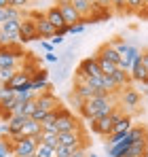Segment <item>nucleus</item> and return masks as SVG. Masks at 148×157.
I'll return each instance as SVG.
<instances>
[{"instance_id":"obj_40","label":"nucleus","mask_w":148,"mask_h":157,"mask_svg":"<svg viewBox=\"0 0 148 157\" xmlns=\"http://www.w3.org/2000/svg\"><path fill=\"white\" fill-rule=\"evenodd\" d=\"M6 19H9V17H6V6H4V9H0V26H2Z\"/></svg>"},{"instance_id":"obj_41","label":"nucleus","mask_w":148,"mask_h":157,"mask_svg":"<svg viewBox=\"0 0 148 157\" xmlns=\"http://www.w3.org/2000/svg\"><path fill=\"white\" fill-rule=\"evenodd\" d=\"M55 34H57V36H61V38H64V36H66V34H68V26L59 28V30H57V32H55Z\"/></svg>"},{"instance_id":"obj_29","label":"nucleus","mask_w":148,"mask_h":157,"mask_svg":"<svg viewBox=\"0 0 148 157\" xmlns=\"http://www.w3.org/2000/svg\"><path fill=\"white\" fill-rule=\"evenodd\" d=\"M74 153L72 147H64V144H59L57 149H55V157H70Z\"/></svg>"},{"instance_id":"obj_6","label":"nucleus","mask_w":148,"mask_h":157,"mask_svg":"<svg viewBox=\"0 0 148 157\" xmlns=\"http://www.w3.org/2000/svg\"><path fill=\"white\" fill-rule=\"evenodd\" d=\"M36 106L43 108L45 113H53V110H57L61 104H59L57 96L49 89V91H40V94H36Z\"/></svg>"},{"instance_id":"obj_26","label":"nucleus","mask_w":148,"mask_h":157,"mask_svg":"<svg viewBox=\"0 0 148 157\" xmlns=\"http://www.w3.org/2000/svg\"><path fill=\"white\" fill-rule=\"evenodd\" d=\"M125 4H127V13L129 11H142L144 6H146V0H125Z\"/></svg>"},{"instance_id":"obj_38","label":"nucleus","mask_w":148,"mask_h":157,"mask_svg":"<svg viewBox=\"0 0 148 157\" xmlns=\"http://www.w3.org/2000/svg\"><path fill=\"white\" fill-rule=\"evenodd\" d=\"M61 43H64V38H61V36H57V34L51 38V45H53V47H57V45H61Z\"/></svg>"},{"instance_id":"obj_25","label":"nucleus","mask_w":148,"mask_h":157,"mask_svg":"<svg viewBox=\"0 0 148 157\" xmlns=\"http://www.w3.org/2000/svg\"><path fill=\"white\" fill-rule=\"evenodd\" d=\"M15 72H17V68H0V85H6Z\"/></svg>"},{"instance_id":"obj_9","label":"nucleus","mask_w":148,"mask_h":157,"mask_svg":"<svg viewBox=\"0 0 148 157\" xmlns=\"http://www.w3.org/2000/svg\"><path fill=\"white\" fill-rule=\"evenodd\" d=\"M129 75H131V81H140V83H146V78H148V68L144 66V64H142V57L133 59V66H131Z\"/></svg>"},{"instance_id":"obj_24","label":"nucleus","mask_w":148,"mask_h":157,"mask_svg":"<svg viewBox=\"0 0 148 157\" xmlns=\"http://www.w3.org/2000/svg\"><path fill=\"white\" fill-rule=\"evenodd\" d=\"M51 89V83L47 78H32V91L40 94V91H49Z\"/></svg>"},{"instance_id":"obj_17","label":"nucleus","mask_w":148,"mask_h":157,"mask_svg":"<svg viewBox=\"0 0 148 157\" xmlns=\"http://www.w3.org/2000/svg\"><path fill=\"white\" fill-rule=\"evenodd\" d=\"M129 138H131V142L148 140V128H146V125H131V130H129Z\"/></svg>"},{"instance_id":"obj_22","label":"nucleus","mask_w":148,"mask_h":157,"mask_svg":"<svg viewBox=\"0 0 148 157\" xmlns=\"http://www.w3.org/2000/svg\"><path fill=\"white\" fill-rule=\"evenodd\" d=\"M112 78H114V83H117L119 89H123V87H127V85L131 83V75L125 72V70H117V72L112 75Z\"/></svg>"},{"instance_id":"obj_45","label":"nucleus","mask_w":148,"mask_h":157,"mask_svg":"<svg viewBox=\"0 0 148 157\" xmlns=\"http://www.w3.org/2000/svg\"><path fill=\"white\" fill-rule=\"evenodd\" d=\"M87 157H99V155H95V153H89V155H87Z\"/></svg>"},{"instance_id":"obj_37","label":"nucleus","mask_w":148,"mask_h":157,"mask_svg":"<svg viewBox=\"0 0 148 157\" xmlns=\"http://www.w3.org/2000/svg\"><path fill=\"white\" fill-rule=\"evenodd\" d=\"M40 47L45 49V53H51V51H53V49H55V47L51 45V40H40Z\"/></svg>"},{"instance_id":"obj_19","label":"nucleus","mask_w":148,"mask_h":157,"mask_svg":"<svg viewBox=\"0 0 148 157\" xmlns=\"http://www.w3.org/2000/svg\"><path fill=\"white\" fill-rule=\"evenodd\" d=\"M95 59H98V66H99V70H102V75H114L119 68H117V64H112L110 59H106V57H102V55H95Z\"/></svg>"},{"instance_id":"obj_23","label":"nucleus","mask_w":148,"mask_h":157,"mask_svg":"<svg viewBox=\"0 0 148 157\" xmlns=\"http://www.w3.org/2000/svg\"><path fill=\"white\" fill-rule=\"evenodd\" d=\"M34 157H55V149H51L49 144H45V142L38 140V147H36Z\"/></svg>"},{"instance_id":"obj_32","label":"nucleus","mask_w":148,"mask_h":157,"mask_svg":"<svg viewBox=\"0 0 148 157\" xmlns=\"http://www.w3.org/2000/svg\"><path fill=\"white\" fill-rule=\"evenodd\" d=\"M110 6H114L117 11H121V13H127V4H125V0H110Z\"/></svg>"},{"instance_id":"obj_21","label":"nucleus","mask_w":148,"mask_h":157,"mask_svg":"<svg viewBox=\"0 0 148 157\" xmlns=\"http://www.w3.org/2000/svg\"><path fill=\"white\" fill-rule=\"evenodd\" d=\"M38 140H40V142H45V144H49L51 149H57V147H59V138H57V134H55V132L43 130V132H40V136H38Z\"/></svg>"},{"instance_id":"obj_10","label":"nucleus","mask_w":148,"mask_h":157,"mask_svg":"<svg viewBox=\"0 0 148 157\" xmlns=\"http://www.w3.org/2000/svg\"><path fill=\"white\" fill-rule=\"evenodd\" d=\"M95 55H102V57H106V59H110L112 64H117V68H119V62H121V55H119V51L112 47V43H106V45H102L98 49V53Z\"/></svg>"},{"instance_id":"obj_44","label":"nucleus","mask_w":148,"mask_h":157,"mask_svg":"<svg viewBox=\"0 0 148 157\" xmlns=\"http://www.w3.org/2000/svg\"><path fill=\"white\" fill-rule=\"evenodd\" d=\"M4 6H9V0H0V9H4Z\"/></svg>"},{"instance_id":"obj_43","label":"nucleus","mask_w":148,"mask_h":157,"mask_svg":"<svg viewBox=\"0 0 148 157\" xmlns=\"http://www.w3.org/2000/svg\"><path fill=\"white\" fill-rule=\"evenodd\" d=\"M142 64L148 68V49H146V51H142Z\"/></svg>"},{"instance_id":"obj_33","label":"nucleus","mask_w":148,"mask_h":157,"mask_svg":"<svg viewBox=\"0 0 148 157\" xmlns=\"http://www.w3.org/2000/svg\"><path fill=\"white\" fill-rule=\"evenodd\" d=\"M45 117H47V113H45L43 108H38V106H36V110L32 113V117H30V119H34V121H43Z\"/></svg>"},{"instance_id":"obj_16","label":"nucleus","mask_w":148,"mask_h":157,"mask_svg":"<svg viewBox=\"0 0 148 157\" xmlns=\"http://www.w3.org/2000/svg\"><path fill=\"white\" fill-rule=\"evenodd\" d=\"M74 4V9L78 11V15L83 17V19H87L89 15H91V9H93V2L91 0H70Z\"/></svg>"},{"instance_id":"obj_39","label":"nucleus","mask_w":148,"mask_h":157,"mask_svg":"<svg viewBox=\"0 0 148 157\" xmlns=\"http://www.w3.org/2000/svg\"><path fill=\"white\" fill-rule=\"evenodd\" d=\"M4 134H6V136L11 134V128H9V123H4V125H0V136H4Z\"/></svg>"},{"instance_id":"obj_7","label":"nucleus","mask_w":148,"mask_h":157,"mask_svg":"<svg viewBox=\"0 0 148 157\" xmlns=\"http://www.w3.org/2000/svg\"><path fill=\"white\" fill-rule=\"evenodd\" d=\"M38 147V138H24L13 147V155L15 157H34Z\"/></svg>"},{"instance_id":"obj_11","label":"nucleus","mask_w":148,"mask_h":157,"mask_svg":"<svg viewBox=\"0 0 148 157\" xmlns=\"http://www.w3.org/2000/svg\"><path fill=\"white\" fill-rule=\"evenodd\" d=\"M125 155H127V157H148V140L131 142Z\"/></svg>"},{"instance_id":"obj_48","label":"nucleus","mask_w":148,"mask_h":157,"mask_svg":"<svg viewBox=\"0 0 148 157\" xmlns=\"http://www.w3.org/2000/svg\"><path fill=\"white\" fill-rule=\"evenodd\" d=\"M0 47H2V45H0Z\"/></svg>"},{"instance_id":"obj_8","label":"nucleus","mask_w":148,"mask_h":157,"mask_svg":"<svg viewBox=\"0 0 148 157\" xmlns=\"http://www.w3.org/2000/svg\"><path fill=\"white\" fill-rule=\"evenodd\" d=\"M19 57H21V53H15L11 45L0 47V68H17Z\"/></svg>"},{"instance_id":"obj_18","label":"nucleus","mask_w":148,"mask_h":157,"mask_svg":"<svg viewBox=\"0 0 148 157\" xmlns=\"http://www.w3.org/2000/svg\"><path fill=\"white\" fill-rule=\"evenodd\" d=\"M131 125H133V117H131V115H123V117L114 123V132H112V134H125V132L131 130Z\"/></svg>"},{"instance_id":"obj_13","label":"nucleus","mask_w":148,"mask_h":157,"mask_svg":"<svg viewBox=\"0 0 148 157\" xmlns=\"http://www.w3.org/2000/svg\"><path fill=\"white\" fill-rule=\"evenodd\" d=\"M40 132H43L40 121L28 119V121H25V125H24V130H21V136H24V138H38V136H40Z\"/></svg>"},{"instance_id":"obj_4","label":"nucleus","mask_w":148,"mask_h":157,"mask_svg":"<svg viewBox=\"0 0 148 157\" xmlns=\"http://www.w3.org/2000/svg\"><path fill=\"white\" fill-rule=\"evenodd\" d=\"M57 9L61 11V17L68 26H74V24H83V17L78 15V11L74 9V4L70 0H57Z\"/></svg>"},{"instance_id":"obj_1","label":"nucleus","mask_w":148,"mask_h":157,"mask_svg":"<svg viewBox=\"0 0 148 157\" xmlns=\"http://www.w3.org/2000/svg\"><path fill=\"white\" fill-rule=\"evenodd\" d=\"M123 108L119 104V108H114L110 115H106V117H102V119H87L89 121V125H91V132L93 134H98V136H104V138H108L112 132H114V123L123 117Z\"/></svg>"},{"instance_id":"obj_47","label":"nucleus","mask_w":148,"mask_h":157,"mask_svg":"<svg viewBox=\"0 0 148 157\" xmlns=\"http://www.w3.org/2000/svg\"><path fill=\"white\" fill-rule=\"evenodd\" d=\"M146 4H148V0H146Z\"/></svg>"},{"instance_id":"obj_42","label":"nucleus","mask_w":148,"mask_h":157,"mask_svg":"<svg viewBox=\"0 0 148 157\" xmlns=\"http://www.w3.org/2000/svg\"><path fill=\"white\" fill-rule=\"evenodd\" d=\"M95 4H99V6H106V9H110V0H93Z\"/></svg>"},{"instance_id":"obj_36","label":"nucleus","mask_w":148,"mask_h":157,"mask_svg":"<svg viewBox=\"0 0 148 157\" xmlns=\"http://www.w3.org/2000/svg\"><path fill=\"white\" fill-rule=\"evenodd\" d=\"M34 78H47V81H49V70H45V68H38V72L34 75Z\"/></svg>"},{"instance_id":"obj_49","label":"nucleus","mask_w":148,"mask_h":157,"mask_svg":"<svg viewBox=\"0 0 148 157\" xmlns=\"http://www.w3.org/2000/svg\"><path fill=\"white\" fill-rule=\"evenodd\" d=\"M91 2H93V0H91Z\"/></svg>"},{"instance_id":"obj_14","label":"nucleus","mask_w":148,"mask_h":157,"mask_svg":"<svg viewBox=\"0 0 148 157\" xmlns=\"http://www.w3.org/2000/svg\"><path fill=\"white\" fill-rule=\"evenodd\" d=\"M30 81H32V77H30L28 72H24L21 68H17V72L13 75V78H11V81H9L6 85H9L11 89H19V87H24V85H28Z\"/></svg>"},{"instance_id":"obj_20","label":"nucleus","mask_w":148,"mask_h":157,"mask_svg":"<svg viewBox=\"0 0 148 157\" xmlns=\"http://www.w3.org/2000/svg\"><path fill=\"white\" fill-rule=\"evenodd\" d=\"M15 98L19 100V102H25V100H32V98H36V91H32V81L24 85V87H19V89H15Z\"/></svg>"},{"instance_id":"obj_46","label":"nucleus","mask_w":148,"mask_h":157,"mask_svg":"<svg viewBox=\"0 0 148 157\" xmlns=\"http://www.w3.org/2000/svg\"><path fill=\"white\" fill-rule=\"evenodd\" d=\"M121 157H127V155H121Z\"/></svg>"},{"instance_id":"obj_15","label":"nucleus","mask_w":148,"mask_h":157,"mask_svg":"<svg viewBox=\"0 0 148 157\" xmlns=\"http://www.w3.org/2000/svg\"><path fill=\"white\" fill-rule=\"evenodd\" d=\"M72 91L78 96V98H83L85 102H87L89 98H93V96H95V89H93L91 85H87V83H74Z\"/></svg>"},{"instance_id":"obj_35","label":"nucleus","mask_w":148,"mask_h":157,"mask_svg":"<svg viewBox=\"0 0 148 157\" xmlns=\"http://www.w3.org/2000/svg\"><path fill=\"white\" fill-rule=\"evenodd\" d=\"M45 59L49 62V64H59V55H55V53H45Z\"/></svg>"},{"instance_id":"obj_28","label":"nucleus","mask_w":148,"mask_h":157,"mask_svg":"<svg viewBox=\"0 0 148 157\" xmlns=\"http://www.w3.org/2000/svg\"><path fill=\"white\" fill-rule=\"evenodd\" d=\"M11 153H13V147L9 144L6 138H2V140H0V157H9Z\"/></svg>"},{"instance_id":"obj_12","label":"nucleus","mask_w":148,"mask_h":157,"mask_svg":"<svg viewBox=\"0 0 148 157\" xmlns=\"http://www.w3.org/2000/svg\"><path fill=\"white\" fill-rule=\"evenodd\" d=\"M45 17H47V19H49L51 24L55 26V30H59V28L68 26V24L64 21V17H61V11L57 9V4H53V6H49V9H47V13H45Z\"/></svg>"},{"instance_id":"obj_31","label":"nucleus","mask_w":148,"mask_h":157,"mask_svg":"<svg viewBox=\"0 0 148 157\" xmlns=\"http://www.w3.org/2000/svg\"><path fill=\"white\" fill-rule=\"evenodd\" d=\"M30 2H32V0H9V6H15V9H21V11H24Z\"/></svg>"},{"instance_id":"obj_27","label":"nucleus","mask_w":148,"mask_h":157,"mask_svg":"<svg viewBox=\"0 0 148 157\" xmlns=\"http://www.w3.org/2000/svg\"><path fill=\"white\" fill-rule=\"evenodd\" d=\"M13 96H15V89H11L9 85H0V104L6 102V100L13 98Z\"/></svg>"},{"instance_id":"obj_3","label":"nucleus","mask_w":148,"mask_h":157,"mask_svg":"<svg viewBox=\"0 0 148 157\" xmlns=\"http://www.w3.org/2000/svg\"><path fill=\"white\" fill-rule=\"evenodd\" d=\"M55 115H57V132H74V130H83V125H80V121L74 117L72 113H70V108H66V106H59L57 110H55Z\"/></svg>"},{"instance_id":"obj_2","label":"nucleus","mask_w":148,"mask_h":157,"mask_svg":"<svg viewBox=\"0 0 148 157\" xmlns=\"http://www.w3.org/2000/svg\"><path fill=\"white\" fill-rule=\"evenodd\" d=\"M140 102H142V94L140 89H133V87H123L121 89V96H119V104L123 110H127L125 115H131L133 117V110L140 108Z\"/></svg>"},{"instance_id":"obj_30","label":"nucleus","mask_w":148,"mask_h":157,"mask_svg":"<svg viewBox=\"0 0 148 157\" xmlns=\"http://www.w3.org/2000/svg\"><path fill=\"white\" fill-rule=\"evenodd\" d=\"M70 104H72L74 108H76V110L80 113V108L85 106V100H83V98H78V96H76L74 91H70Z\"/></svg>"},{"instance_id":"obj_34","label":"nucleus","mask_w":148,"mask_h":157,"mask_svg":"<svg viewBox=\"0 0 148 157\" xmlns=\"http://www.w3.org/2000/svg\"><path fill=\"white\" fill-rule=\"evenodd\" d=\"M85 30V24H74V26H68V34H80Z\"/></svg>"},{"instance_id":"obj_5","label":"nucleus","mask_w":148,"mask_h":157,"mask_svg":"<svg viewBox=\"0 0 148 157\" xmlns=\"http://www.w3.org/2000/svg\"><path fill=\"white\" fill-rule=\"evenodd\" d=\"M32 40H40L36 32V21L32 17H24L19 26V43H32Z\"/></svg>"}]
</instances>
